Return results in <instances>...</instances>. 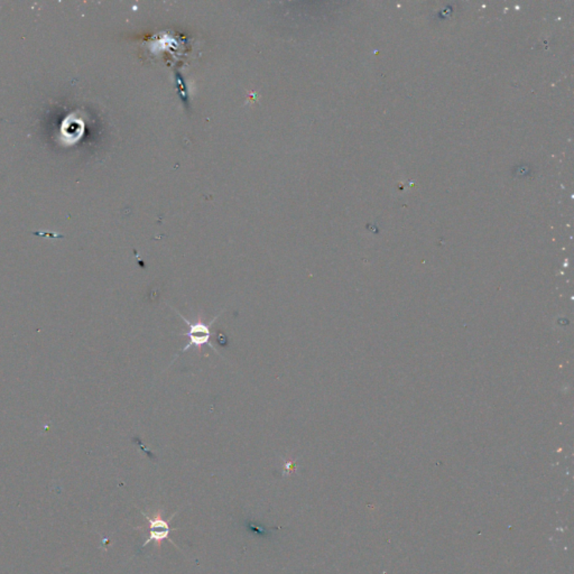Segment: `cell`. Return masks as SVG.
I'll use <instances>...</instances> for the list:
<instances>
[{
  "label": "cell",
  "mask_w": 574,
  "mask_h": 574,
  "mask_svg": "<svg viewBox=\"0 0 574 574\" xmlns=\"http://www.w3.org/2000/svg\"><path fill=\"white\" fill-rule=\"evenodd\" d=\"M246 527H248V529H249V531H253V533H255V534L260 535V536H265V538H269V536L272 535V531L264 529V527H260V526H258L257 525V524H255L254 522L246 523Z\"/></svg>",
  "instance_id": "obj_3"
},
{
  "label": "cell",
  "mask_w": 574,
  "mask_h": 574,
  "mask_svg": "<svg viewBox=\"0 0 574 574\" xmlns=\"http://www.w3.org/2000/svg\"><path fill=\"white\" fill-rule=\"evenodd\" d=\"M181 317L183 319L184 322L189 324V331L187 332V336H189L190 339V343L182 349V352H187L192 347H196L199 352H201L202 347L209 345V343H210L211 336H212L210 325L203 323L202 321L191 322L187 318H184L183 315H181Z\"/></svg>",
  "instance_id": "obj_1"
},
{
  "label": "cell",
  "mask_w": 574,
  "mask_h": 574,
  "mask_svg": "<svg viewBox=\"0 0 574 574\" xmlns=\"http://www.w3.org/2000/svg\"><path fill=\"white\" fill-rule=\"evenodd\" d=\"M144 516L146 517L147 522L150 524V536L144 543L143 549L152 541L156 542L157 547H161L162 542L168 538L170 531H171L168 522L163 518L161 510L155 513L153 517L147 516L146 514H144Z\"/></svg>",
  "instance_id": "obj_2"
}]
</instances>
